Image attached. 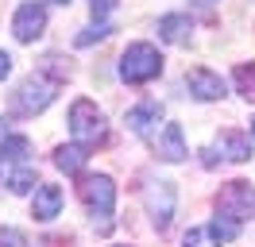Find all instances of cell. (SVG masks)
<instances>
[{
  "mask_svg": "<svg viewBox=\"0 0 255 247\" xmlns=\"http://www.w3.org/2000/svg\"><path fill=\"white\" fill-rule=\"evenodd\" d=\"M0 247H27V236L19 228H0Z\"/></svg>",
  "mask_w": 255,
  "mask_h": 247,
  "instance_id": "ffe728a7",
  "label": "cell"
},
{
  "mask_svg": "<svg viewBox=\"0 0 255 247\" xmlns=\"http://www.w3.org/2000/svg\"><path fill=\"white\" fill-rule=\"evenodd\" d=\"M217 216L236 220V224L252 220L255 216V185L252 182H228L221 189V197H217Z\"/></svg>",
  "mask_w": 255,
  "mask_h": 247,
  "instance_id": "5b68a950",
  "label": "cell"
},
{
  "mask_svg": "<svg viewBox=\"0 0 255 247\" xmlns=\"http://www.w3.org/2000/svg\"><path fill=\"white\" fill-rule=\"evenodd\" d=\"M43 31H47V8H43V4H35V0L19 4V8H16V19H12V35H16L19 43H35Z\"/></svg>",
  "mask_w": 255,
  "mask_h": 247,
  "instance_id": "52a82bcc",
  "label": "cell"
},
{
  "mask_svg": "<svg viewBox=\"0 0 255 247\" xmlns=\"http://www.w3.org/2000/svg\"><path fill=\"white\" fill-rule=\"evenodd\" d=\"M252 135H255V120H252Z\"/></svg>",
  "mask_w": 255,
  "mask_h": 247,
  "instance_id": "83f0119b",
  "label": "cell"
},
{
  "mask_svg": "<svg viewBox=\"0 0 255 247\" xmlns=\"http://www.w3.org/2000/svg\"><path fill=\"white\" fill-rule=\"evenodd\" d=\"M50 4H70V0H50Z\"/></svg>",
  "mask_w": 255,
  "mask_h": 247,
  "instance_id": "484cf974",
  "label": "cell"
},
{
  "mask_svg": "<svg viewBox=\"0 0 255 247\" xmlns=\"http://www.w3.org/2000/svg\"><path fill=\"white\" fill-rule=\"evenodd\" d=\"M85 209L93 216L97 232H112V205H116V189H112V178L109 174H85L78 185Z\"/></svg>",
  "mask_w": 255,
  "mask_h": 247,
  "instance_id": "6da1fadb",
  "label": "cell"
},
{
  "mask_svg": "<svg viewBox=\"0 0 255 247\" xmlns=\"http://www.w3.org/2000/svg\"><path fill=\"white\" fill-rule=\"evenodd\" d=\"M31 213H35V220H54V216L62 213V189L58 185H39L35 189V205H31Z\"/></svg>",
  "mask_w": 255,
  "mask_h": 247,
  "instance_id": "7c38bea8",
  "label": "cell"
},
{
  "mask_svg": "<svg viewBox=\"0 0 255 247\" xmlns=\"http://www.w3.org/2000/svg\"><path fill=\"white\" fill-rule=\"evenodd\" d=\"M85 158H89V147L85 143H70V147H58L54 151V166L66 170V174H78L85 166Z\"/></svg>",
  "mask_w": 255,
  "mask_h": 247,
  "instance_id": "5bb4252c",
  "label": "cell"
},
{
  "mask_svg": "<svg viewBox=\"0 0 255 247\" xmlns=\"http://www.w3.org/2000/svg\"><path fill=\"white\" fill-rule=\"evenodd\" d=\"M89 8H93V19H109V12H112V0H89Z\"/></svg>",
  "mask_w": 255,
  "mask_h": 247,
  "instance_id": "7402d4cb",
  "label": "cell"
},
{
  "mask_svg": "<svg viewBox=\"0 0 255 247\" xmlns=\"http://www.w3.org/2000/svg\"><path fill=\"white\" fill-rule=\"evenodd\" d=\"M35 182H39V178H35L31 166H16L8 174V189H12V193H27V189H35Z\"/></svg>",
  "mask_w": 255,
  "mask_h": 247,
  "instance_id": "ac0fdd59",
  "label": "cell"
},
{
  "mask_svg": "<svg viewBox=\"0 0 255 247\" xmlns=\"http://www.w3.org/2000/svg\"><path fill=\"white\" fill-rule=\"evenodd\" d=\"M217 151L228 162H248L252 158V139H248V131H240V127H224L221 135H217Z\"/></svg>",
  "mask_w": 255,
  "mask_h": 247,
  "instance_id": "30bf717a",
  "label": "cell"
},
{
  "mask_svg": "<svg viewBox=\"0 0 255 247\" xmlns=\"http://www.w3.org/2000/svg\"><path fill=\"white\" fill-rule=\"evenodd\" d=\"M162 74V54L159 46L151 43H131L120 54V77H124L128 85H143V81H155Z\"/></svg>",
  "mask_w": 255,
  "mask_h": 247,
  "instance_id": "7a4b0ae2",
  "label": "cell"
},
{
  "mask_svg": "<svg viewBox=\"0 0 255 247\" xmlns=\"http://www.w3.org/2000/svg\"><path fill=\"white\" fill-rule=\"evenodd\" d=\"M186 89H190V97H197V101H221L224 93H228V85H224V77L213 74L209 66H193L190 74H186Z\"/></svg>",
  "mask_w": 255,
  "mask_h": 247,
  "instance_id": "ba28073f",
  "label": "cell"
},
{
  "mask_svg": "<svg viewBox=\"0 0 255 247\" xmlns=\"http://www.w3.org/2000/svg\"><path fill=\"white\" fill-rule=\"evenodd\" d=\"M109 35H112V23H97V27H85L74 43H78V46H89V43H97V39H109Z\"/></svg>",
  "mask_w": 255,
  "mask_h": 247,
  "instance_id": "d6986e66",
  "label": "cell"
},
{
  "mask_svg": "<svg viewBox=\"0 0 255 247\" xmlns=\"http://www.w3.org/2000/svg\"><path fill=\"white\" fill-rule=\"evenodd\" d=\"M8 74H12V54H8V50H0V81H4Z\"/></svg>",
  "mask_w": 255,
  "mask_h": 247,
  "instance_id": "603a6c76",
  "label": "cell"
},
{
  "mask_svg": "<svg viewBox=\"0 0 255 247\" xmlns=\"http://www.w3.org/2000/svg\"><path fill=\"white\" fill-rule=\"evenodd\" d=\"M58 77H50V74H43V70H35L23 85L16 89V101H12V108H16L19 116H35V112H43V108L58 97Z\"/></svg>",
  "mask_w": 255,
  "mask_h": 247,
  "instance_id": "277c9868",
  "label": "cell"
},
{
  "mask_svg": "<svg viewBox=\"0 0 255 247\" xmlns=\"http://www.w3.org/2000/svg\"><path fill=\"white\" fill-rule=\"evenodd\" d=\"M201 162H205V166H217V151H201Z\"/></svg>",
  "mask_w": 255,
  "mask_h": 247,
  "instance_id": "cb8c5ba5",
  "label": "cell"
},
{
  "mask_svg": "<svg viewBox=\"0 0 255 247\" xmlns=\"http://www.w3.org/2000/svg\"><path fill=\"white\" fill-rule=\"evenodd\" d=\"M155 151H159V158H166V162H182V158H186V135H182L178 124H162L159 139H155Z\"/></svg>",
  "mask_w": 255,
  "mask_h": 247,
  "instance_id": "8fae6325",
  "label": "cell"
},
{
  "mask_svg": "<svg viewBox=\"0 0 255 247\" xmlns=\"http://www.w3.org/2000/svg\"><path fill=\"white\" fill-rule=\"evenodd\" d=\"M147 216L155 220V228H170V220H174V185L170 182H151L147 185Z\"/></svg>",
  "mask_w": 255,
  "mask_h": 247,
  "instance_id": "8992f818",
  "label": "cell"
},
{
  "mask_svg": "<svg viewBox=\"0 0 255 247\" xmlns=\"http://www.w3.org/2000/svg\"><path fill=\"white\" fill-rule=\"evenodd\" d=\"M27 154H31V139H23V135H4V139H0V158L23 162Z\"/></svg>",
  "mask_w": 255,
  "mask_h": 247,
  "instance_id": "9a60e30c",
  "label": "cell"
},
{
  "mask_svg": "<svg viewBox=\"0 0 255 247\" xmlns=\"http://www.w3.org/2000/svg\"><path fill=\"white\" fill-rule=\"evenodd\" d=\"M182 244H186V247H221L224 240L217 236V232H213V224H205V228H190Z\"/></svg>",
  "mask_w": 255,
  "mask_h": 247,
  "instance_id": "e0dca14e",
  "label": "cell"
},
{
  "mask_svg": "<svg viewBox=\"0 0 255 247\" xmlns=\"http://www.w3.org/2000/svg\"><path fill=\"white\" fill-rule=\"evenodd\" d=\"M213 232H217L221 240H236V236H240V224H224V216H217V220H213Z\"/></svg>",
  "mask_w": 255,
  "mask_h": 247,
  "instance_id": "44dd1931",
  "label": "cell"
},
{
  "mask_svg": "<svg viewBox=\"0 0 255 247\" xmlns=\"http://www.w3.org/2000/svg\"><path fill=\"white\" fill-rule=\"evenodd\" d=\"M197 4H213V0H197Z\"/></svg>",
  "mask_w": 255,
  "mask_h": 247,
  "instance_id": "4316f807",
  "label": "cell"
},
{
  "mask_svg": "<svg viewBox=\"0 0 255 247\" xmlns=\"http://www.w3.org/2000/svg\"><path fill=\"white\" fill-rule=\"evenodd\" d=\"M8 135V120H0V139Z\"/></svg>",
  "mask_w": 255,
  "mask_h": 247,
  "instance_id": "d4e9b609",
  "label": "cell"
},
{
  "mask_svg": "<svg viewBox=\"0 0 255 247\" xmlns=\"http://www.w3.org/2000/svg\"><path fill=\"white\" fill-rule=\"evenodd\" d=\"M236 89L244 101H255V62H244V66H236Z\"/></svg>",
  "mask_w": 255,
  "mask_h": 247,
  "instance_id": "2e32d148",
  "label": "cell"
},
{
  "mask_svg": "<svg viewBox=\"0 0 255 247\" xmlns=\"http://www.w3.org/2000/svg\"><path fill=\"white\" fill-rule=\"evenodd\" d=\"M159 35L166 39V43H190L193 35V19L186 12H170L159 19Z\"/></svg>",
  "mask_w": 255,
  "mask_h": 247,
  "instance_id": "4fadbf2b",
  "label": "cell"
},
{
  "mask_svg": "<svg viewBox=\"0 0 255 247\" xmlns=\"http://www.w3.org/2000/svg\"><path fill=\"white\" fill-rule=\"evenodd\" d=\"M70 135H74V143H85V147H93L109 135V120L89 97H78L70 105Z\"/></svg>",
  "mask_w": 255,
  "mask_h": 247,
  "instance_id": "3957f363",
  "label": "cell"
},
{
  "mask_svg": "<svg viewBox=\"0 0 255 247\" xmlns=\"http://www.w3.org/2000/svg\"><path fill=\"white\" fill-rule=\"evenodd\" d=\"M159 120H162V105H159V101H151V97H143L139 105H131V108H128V116H124V124L135 131V135H147L151 127H159Z\"/></svg>",
  "mask_w": 255,
  "mask_h": 247,
  "instance_id": "9c48e42d",
  "label": "cell"
}]
</instances>
